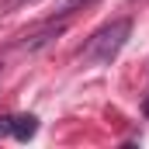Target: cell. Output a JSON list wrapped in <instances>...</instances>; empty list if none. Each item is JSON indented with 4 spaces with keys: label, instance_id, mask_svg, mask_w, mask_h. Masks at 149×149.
Listing matches in <instances>:
<instances>
[{
    "label": "cell",
    "instance_id": "4",
    "mask_svg": "<svg viewBox=\"0 0 149 149\" xmlns=\"http://www.w3.org/2000/svg\"><path fill=\"white\" fill-rule=\"evenodd\" d=\"M87 3H94V0H63V3L56 7V17H70V14H76V10H83Z\"/></svg>",
    "mask_w": 149,
    "mask_h": 149
},
{
    "label": "cell",
    "instance_id": "7",
    "mask_svg": "<svg viewBox=\"0 0 149 149\" xmlns=\"http://www.w3.org/2000/svg\"><path fill=\"white\" fill-rule=\"evenodd\" d=\"M142 111H146V114H149V97H146V104H142Z\"/></svg>",
    "mask_w": 149,
    "mask_h": 149
},
{
    "label": "cell",
    "instance_id": "6",
    "mask_svg": "<svg viewBox=\"0 0 149 149\" xmlns=\"http://www.w3.org/2000/svg\"><path fill=\"white\" fill-rule=\"evenodd\" d=\"M0 135H10V118H0Z\"/></svg>",
    "mask_w": 149,
    "mask_h": 149
},
{
    "label": "cell",
    "instance_id": "3",
    "mask_svg": "<svg viewBox=\"0 0 149 149\" xmlns=\"http://www.w3.org/2000/svg\"><path fill=\"white\" fill-rule=\"evenodd\" d=\"M35 132H38V118L35 114H17V118H10V135H14L17 142H28Z\"/></svg>",
    "mask_w": 149,
    "mask_h": 149
},
{
    "label": "cell",
    "instance_id": "5",
    "mask_svg": "<svg viewBox=\"0 0 149 149\" xmlns=\"http://www.w3.org/2000/svg\"><path fill=\"white\" fill-rule=\"evenodd\" d=\"M24 3H35V0H3V3H0V10H3V14H10V10H17V7H24Z\"/></svg>",
    "mask_w": 149,
    "mask_h": 149
},
{
    "label": "cell",
    "instance_id": "2",
    "mask_svg": "<svg viewBox=\"0 0 149 149\" xmlns=\"http://www.w3.org/2000/svg\"><path fill=\"white\" fill-rule=\"evenodd\" d=\"M66 31V17H59V21H45L38 31H31V35H21L17 42H14V52H38V49H45L49 42H56V38Z\"/></svg>",
    "mask_w": 149,
    "mask_h": 149
},
{
    "label": "cell",
    "instance_id": "1",
    "mask_svg": "<svg viewBox=\"0 0 149 149\" xmlns=\"http://www.w3.org/2000/svg\"><path fill=\"white\" fill-rule=\"evenodd\" d=\"M128 35H132V21L128 17H114V21H108L104 28H97L94 35L87 38V45L80 49V59L87 66H108L114 56L125 49Z\"/></svg>",
    "mask_w": 149,
    "mask_h": 149
}]
</instances>
